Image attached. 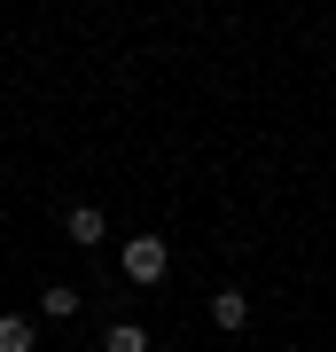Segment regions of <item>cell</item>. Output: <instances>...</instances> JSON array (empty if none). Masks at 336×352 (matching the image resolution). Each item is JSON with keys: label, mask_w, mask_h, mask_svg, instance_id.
I'll return each mask as SVG.
<instances>
[{"label": "cell", "mask_w": 336, "mask_h": 352, "mask_svg": "<svg viewBox=\"0 0 336 352\" xmlns=\"http://www.w3.org/2000/svg\"><path fill=\"white\" fill-rule=\"evenodd\" d=\"M117 274H125V282H141V289L164 282V274H172V243H164V235H133V243L117 251Z\"/></svg>", "instance_id": "obj_1"}, {"label": "cell", "mask_w": 336, "mask_h": 352, "mask_svg": "<svg viewBox=\"0 0 336 352\" xmlns=\"http://www.w3.org/2000/svg\"><path fill=\"white\" fill-rule=\"evenodd\" d=\"M63 235H71L78 251H94V243L110 235V219H102V204H71V212H63Z\"/></svg>", "instance_id": "obj_2"}, {"label": "cell", "mask_w": 336, "mask_h": 352, "mask_svg": "<svg viewBox=\"0 0 336 352\" xmlns=\"http://www.w3.org/2000/svg\"><path fill=\"white\" fill-rule=\"evenodd\" d=\"M212 321L227 329V337H235V329H250V298H243V289H219V298H212Z\"/></svg>", "instance_id": "obj_3"}, {"label": "cell", "mask_w": 336, "mask_h": 352, "mask_svg": "<svg viewBox=\"0 0 336 352\" xmlns=\"http://www.w3.org/2000/svg\"><path fill=\"white\" fill-rule=\"evenodd\" d=\"M39 344V321H24V314H0V352H32Z\"/></svg>", "instance_id": "obj_4"}, {"label": "cell", "mask_w": 336, "mask_h": 352, "mask_svg": "<svg viewBox=\"0 0 336 352\" xmlns=\"http://www.w3.org/2000/svg\"><path fill=\"white\" fill-rule=\"evenodd\" d=\"M39 314H47V321H71L78 314V289L71 282H47V289H39Z\"/></svg>", "instance_id": "obj_5"}, {"label": "cell", "mask_w": 336, "mask_h": 352, "mask_svg": "<svg viewBox=\"0 0 336 352\" xmlns=\"http://www.w3.org/2000/svg\"><path fill=\"white\" fill-rule=\"evenodd\" d=\"M102 352H149V329H141V321H117L110 337H102Z\"/></svg>", "instance_id": "obj_6"}]
</instances>
